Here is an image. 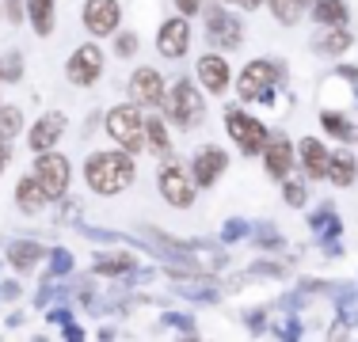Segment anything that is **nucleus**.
I'll list each match as a JSON object with an SVG mask.
<instances>
[{
    "mask_svg": "<svg viewBox=\"0 0 358 342\" xmlns=\"http://www.w3.org/2000/svg\"><path fill=\"white\" fill-rule=\"evenodd\" d=\"M84 179H88V186L96 194H118L130 186L134 179V160L130 152H96V156H88V164H84Z\"/></svg>",
    "mask_w": 358,
    "mask_h": 342,
    "instance_id": "obj_1",
    "label": "nucleus"
},
{
    "mask_svg": "<svg viewBox=\"0 0 358 342\" xmlns=\"http://www.w3.org/2000/svg\"><path fill=\"white\" fill-rule=\"evenodd\" d=\"M107 133L115 137L118 149L126 152H141L145 149V118L138 107H115L107 114Z\"/></svg>",
    "mask_w": 358,
    "mask_h": 342,
    "instance_id": "obj_2",
    "label": "nucleus"
},
{
    "mask_svg": "<svg viewBox=\"0 0 358 342\" xmlns=\"http://www.w3.org/2000/svg\"><path fill=\"white\" fill-rule=\"evenodd\" d=\"M168 118L183 130V126H194L202 118V96L194 91L191 80H179L172 88V96H168Z\"/></svg>",
    "mask_w": 358,
    "mask_h": 342,
    "instance_id": "obj_3",
    "label": "nucleus"
},
{
    "mask_svg": "<svg viewBox=\"0 0 358 342\" xmlns=\"http://www.w3.org/2000/svg\"><path fill=\"white\" fill-rule=\"evenodd\" d=\"M225 126H229V133H233V141L241 144V152H263L267 149V130H263V122H255V118H248L244 110H229V118H225Z\"/></svg>",
    "mask_w": 358,
    "mask_h": 342,
    "instance_id": "obj_4",
    "label": "nucleus"
},
{
    "mask_svg": "<svg viewBox=\"0 0 358 342\" xmlns=\"http://www.w3.org/2000/svg\"><path fill=\"white\" fill-rule=\"evenodd\" d=\"M275 68L267 61H252L248 68L241 73V80H236V88H241V99H271V91H275Z\"/></svg>",
    "mask_w": 358,
    "mask_h": 342,
    "instance_id": "obj_5",
    "label": "nucleus"
},
{
    "mask_svg": "<svg viewBox=\"0 0 358 342\" xmlns=\"http://www.w3.org/2000/svg\"><path fill=\"white\" fill-rule=\"evenodd\" d=\"M38 183L42 191L50 194V198H62L65 191H69V164H65V156H54V152H42L38 156Z\"/></svg>",
    "mask_w": 358,
    "mask_h": 342,
    "instance_id": "obj_6",
    "label": "nucleus"
},
{
    "mask_svg": "<svg viewBox=\"0 0 358 342\" xmlns=\"http://www.w3.org/2000/svg\"><path fill=\"white\" fill-rule=\"evenodd\" d=\"M206 34H210V42L221 46V50H236V46H241V23H236L225 8H210Z\"/></svg>",
    "mask_w": 358,
    "mask_h": 342,
    "instance_id": "obj_7",
    "label": "nucleus"
},
{
    "mask_svg": "<svg viewBox=\"0 0 358 342\" xmlns=\"http://www.w3.org/2000/svg\"><path fill=\"white\" fill-rule=\"evenodd\" d=\"M130 96L138 107H157V103L164 99V76H160L157 68H138V73L130 76Z\"/></svg>",
    "mask_w": 358,
    "mask_h": 342,
    "instance_id": "obj_8",
    "label": "nucleus"
},
{
    "mask_svg": "<svg viewBox=\"0 0 358 342\" xmlns=\"http://www.w3.org/2000/svg\"><path fill=\"white\" fill-rule=\"evenodd\" d=\"M65 73H69L73 84H92L103 73V54H99V46H80L69 57V68H65Z\"/></svg>",
    "mask_w": 358,
    "mask_h": 342,
    "instance_id": "obj_9",
    "label": "nucleus"
},
{
    "mask_svg": "<svg viewBox=\"0 0 358 342\" xmlns=\"http://www.w3.org/2000/svg\"><path fill=\"white\" fill-rule=\"evenodd\" d=\"M118 0H88L84 4V27L92 34H110L118 27Z\"/></svg>",
    "mask_w": 358,
    "mask_h": 342,
    "instance_id": "obj_10",
    "label": "nucleus"
},
{
    "mask_svg": "<svg viewBox=\"0 0 358 342\" xmlns=\"http://www.w3.org/2000/svg\"><path fill=\"white\" fill-rule=\"evenodd\" d=\"M187 42H191V27H187V15L179 20H168L157 34V50L164 57H183L187 54Z\"/></svg>",
    "mask_w": 358,
    "mask_h": 342,
    "instance_id": "obj_11",
    "label": "nucleus"
},
{
    "mask_svg": "<svg viewBox=\"0 0 358 342\" xmlns=\"http://www.w3.org/2000/svg\"><path fill=\"white\" fill-rule=\"evenodd\" d=\"M160 194H164L172 205H179V209H187L191 198H194V186H191V179H187L176 164H168L164 171H160Z\"/></svg>",
    "mask_w": 358,
    "mask_h": 342,
    "instance_id": "obj_12",
    "label": "nucleus"
},
{
    "mask_svg": "<svg viewBox=\"0 0 358 342\" xmlns=\"http://www.w3.org/2000/svg\"><path fill=\"white\" fill-rule=\"evenodd\" d=\"M65 133V114H57V110H50V114H42L35 126H31V149L35 152H50L57 144V137Z\"/></svg>",
    "mask_w": 358,
    "mask_h": 342,
    "instance_id": "obj_13",
    "label": "nucleus"
},
{
    "mask_svg": "<svg viewBox=\"0 0 358 342\" xmlns=\"http://www.w3.org/2000/svg\"><path fill=\"white\" fill-rule=\"evenodd\" d=\"M225 152L221 149H202L199 156H194V183L199 186H210V183H217L221 179V171H225Z\"/></svg>",
    "mask_w": 358,
    "mask_h": 342,
    "instance_id": "obj_14",
    "label": "nucleus"
},
{
    "mask_svg": "<svg viewBox=\"0 0 358 342\" xmlns=\"http://www.w3.org/2000/svg\"><path fill=\"white\" fill-rule=\"evenodd\" d=\"M263 156H267L271 179H286V175H289V168H294V144L282 141V137H278V141H267Z\"/></svg>",
    "mask_w": 358,
    "mask_h": 342,
    "instance_id": "obj_15",
    "label": "nucleus"
},
{
    "mask_svg": "<svg viewBox=\"0 0 358 342\" xmlns=\"http://www.w3.org/2000/svg\"><path fill=\"white\" fill-rule=\"evenodd\" d=\"M199 76H202V84H206L214 96L229 88V65L221 61L217 54H206V57H202V61H199Z\"/></svg>",
    "mask_w": 358,
    "mask_h": 342,
    "instance_id": "obj_16",
    "label": "nucleus"
},
{
    "mask_svg": "<svg viewBox=\"0 0 358 342\" xmlns=\"http://www.w3.org/2000/svg\"><path fill=\"white\" fill-rule=\"evenodd\" d=\"M301 160H305V171H309L313 179H324V175H328L331 156L324 152V144L317 141V137H305V141H301Z\"/></svg>",
    "mask_w": 358,
    "mask_h": 342,
    "instance_id": "obj_17",
    "label": "nucleus"
},
{
    "mask_svg": "<svg viewBox=\"0 0 358 342\" xmlns=\"http://www.w3.org/2000/svg\"><path fill=\"white\" fill-rule=\"evenodd\" d=\"M15 198H20V209L38 213L42 205H46L50 194L42 191V183H38V179H20V186H15Z\"/></svg>",
    "mask_w": 358,
    "mask_h": 342,
    "instance_id": "obj_18",
    "label": "nucleus"
},
{
    "mask_svg": "<svg viewBox=\"0 0 358 342\" xmlns=\"http://www.w3.org/2000/svg\"><path fill=\"white\" fill-rule=\"evenodd\" d=\"M27 12H31V23H35L38 34L54 31V0H27Z\"/></svg>",
    "mask_w": 358,
    "mask_h": 342,
    "instance_id": "obj_19",
    "label": "nucleus"
},
{
    "mask_svg": "<svg viewBox=\"0 0 358 342\" xmlns=\"http://www.w3.org/2000/svg\"><path fill=\"white\" fill-rule=\"evenodd\" d=\"M343 20H347L343 0H317V23H324V27H339Z\"/></svg>",
    "mask_w": 358,
    "mask_h": 342,
    "instance_id": "obj_20",
    "label": "nucleus"
},
{
    "mask_svg": "<svg viewBox=\"0 0 358 342\" xmlns=\"http://www.w3.org/2000/svg\"><path fill=\"white\" fill-rule=\"evenodd\" d=\"M328 175H331V183H336V186H347L355 179V160L347 156V152H336L331 164H328Z\"/></svg>",
    "mask_w": 358,
    "mask_h": 342,
    "instance_id": "obj_21",
    "label": "nucleus"
},
{
    "mask_svg": "<svg viewBox=\"0 0 358 342\" xmlns=\"http://www.w3.org/2000/svg\"><path fill=\"white\" fill-rule=\"evenodd\" d=\"M15 130H20V110L0 103V141H12Z\"/></svg>",
    "mask_w": 358,
    "mask_h": 342,
    "instance_id": "obj_22",
    "label": "nucleus"
},
{
    "mask_svg": "<svg viewBox=\"0 0 358 342\" xmlns=\"http://www.w3.org/2000/svg\"><path fill=\"white\" fill-rule=\"evenodd\" d=\"M317 46L324 50V54H343V50L351 46V34H347V31H328Z\"/></svg>",
    "mask_w": 358,
    "mask_h": 342,
    "instance_id": "obj_23",
    "label": "nucleus"
},
{
    "mask_svg": "<svg viewBox=\"0 0 358 342\" xmlns=\"http://www.w3.org/2000/svg\"><path fill=\"white\" fill-rule=\"evenodd\" d=\"M145 137H149V149H157V152H168V133H164V126L157 122V118H149V122H145Z\"/></svg>",
    "mask_w": 358,
    "mask_h": 342,
    "instance_id": "obj_24",
    "label": "nucleus"
},
{
    "mask_svg": "<svg viewBox=\"0 0 358 342\" xmlns=\"http://www.w3.org/2000/svg\"><path fill=\"white\" fill-rule=\"evenodd\" d=\"M301 4L305 0H271V12H275L282 23H294L297 15H301Z\"/></svg>",
    "mask_w": 358,
    "mask_h": 342,
    "instance_id": "obj_25",
    "label": "nucleus"
},
{
    "mask_svg": "<svg viewBox=\"0 0 358 342\" xmlns=\"http://www.w3.org/2000/svg\"><path fill=\"white\" fill-rule=\"evenodd\" d=\"M324 130L339 133V137H343V141H355L351 126H347V122H343V118H339V114H331V110H328V114H324Z\"/></svg>",
    "mask_w": 358,
    "mask_h": 342,
    "instance_id": "obj_26",
    "label": "nucleus"
},
{
    "mask_svg": "<svg viewBox=\"0 0 358 342\" xmlns=\"http://www.w3.org/2000/svg\"><path fill=\"white\" fill-rule=\"evenodd\" d=\"M35 255H38V247H35V244H15V247H12L15 267H31V262H35Z\"/></svg>",
    "mask_w": 358,
    "mask_h": 342,
    "instance_id": "obj_27",
    "label": "nucleus"
},
{
    "mask_svg": "<svg viewBox=\"0 0 358 342\" xmlns=\"http://www.w3.org/2000/svg\"><path fill=\"white\" fill-rule=\"evenodd\" d=\"M134 50H138V38H134V34H122V38H118V54L130 57Z\"/></svg>",
    "mask_w": 358,
    "mask_h": 342,
    "instance_id": "obj_28",
    "label": "nucleus"
},
{
    "mask_svg": "<svg viewBox=\"0 0 358 342\" xmlns=\"http://www.w3.org/2000/svg\"><path fill=\"white\" fill-rule=\"evenodd\" d=\"M286 202H289V205H301V202H305V191H301L297 183H286Z\"/></svg>",
    "mask_w": 358,
    "mask_h": 342,
    "instance_id": "obj_29",
    "label": "nucleus"
},
{
    "mask_svg": "<svg viewBox=\"0 0 358 342\" xmlns=\"http://www.w3.org/2000/svg\"><path fill=\"white\" fill-rule=\"evenodd\" d=\"M176 8H179V15H199L202 0H176Z\"/></svg>",
    "mask_w": 358,
    "mask_h": 342,
    "instance_id": "obj_30",
    "label": "nucleus"
},
{
    "mask_svg": "<svg viewBox=\"0 0 358 342\" xmlns=\"http://www.w3.org/2000/svg\"><path fill=\"white\" fill-rule=\"evenodd\" d=\"M4 164H8V141H0V171H4Z\"/></svg>",
    "mask_w": 358,
    "mask_h": 342,
    "instance_id": "obj_31",
    "label": "nucleus"
},
{
    "mask_svg": "<svg viewBox=\"0 0 358 342\" xmlns=\"http://www.w3.org/2000/svg\"><path fill=\"white\" fill-rule=\"evenodd\" d=\"M241 8H248V12H252V8H259V0H241Z\"/></svg>",
    "mask_w": 358,
    "mask_h": 342,
    "instance_id": "obj_32",
    "label": "nucleus"
}]
</instances>
